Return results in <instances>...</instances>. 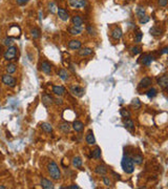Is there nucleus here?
Wrapping results in <instances>:
<instances>
[{
  "mask_svg": "<svg viewBox=\"0 0 168 189\" xmlns=\"http://www.w3.org/2000/svg\"><path fill=\"white\" fill-rule=\"evenodd\" d=\"M91 158H94L95 160H99L101 159V148L100 147H96L93 151H91Z\"/></svg>",
  "mask_w": 168,
  "mask_h": 189,
  "instance_id": "obj_28",
  "label": "nucleus"
},
{
  "mask_svg": "<svg viewBox=\"0 0 168 189\" xmlns=\"http://www.w3.org/2000/svg\"><path fill=\"white\" fill-rule=\"evenodd\" d=\"M136 14H137V16H138V18H141V17L143 16H145V9L142 7H138V9H137L136 11Z\"/></svg>",
  "mask_w": 168,
  "mask_h": 189,
  "instance_id": "obj_36",
  "label": "nucleus"
},
{
  "mask_svg": "<svg viewBox=\"0 0 168 189\" xmlns=\"http://www.w3.org/2000/svg\"><path fill=\"white\" fill-rule=\"evenodd\" d=\"M124 127L127 129V130H129L130 132H133L135 130V122H133L131 119H125L124 120Z\"/></svg>",
  "mask_w": 168,
  "mask_h": 189,
  "instance_id": "obj_18",
  "label": "nucleus"
},
{
  "mask_svg": "<svg viewBox=\"0 0 168 189\" xmlns=\"http://www.w3.org/2000/svg\"><path fill=\"white\" fill-rule=\"evenodd\" d=\"M17 46L15 45H11L7 47V49L4 52L3 54V57H4V60H7V61H12V60H15L16 59V56H17Z\"/></svg>",
  "mask_w": 168,
  "mask_h": 189,
  "instance_id": "obj_3",
  "label": "nucleus"
},
{
  "mask_svg": "<svg viewBox=\"0 0 168 189\" xmlns=\"http://www.w3.org/2000/svg\"><path fill=\"white\" fill-rule=\"evenodd\" d=\"M40 67H41V71L44 73L45 75H51V74H52V65H51L49 62L42 61Z\"/></svg>",
  "mask_w": 168,
  "mask_h": 189,
  "instance_id": "obj_10",
  "label": "nucleus"
},
{
  "mask_svg": "<svg viewBox=\"0 0 168 189\" xmlns=\"http://www.w3.org/2000/svg\"><path fill=\"white\" fill-rule=\"evenodd\" d=\"M168 52V47H164V49H162V52H161V54H166V53Z\"/></svg>",
  "mask_w": 168,
  "mask_h": 189,
  "instance_id": "obj_48",
  "label": "nucleus"
},
{
  "mask_svg": "<svg viewBox=\"0 0 168 189\" xmlns=\"http://www.w3.org/2000/svg\"><path fill=\"white\" fill-rule=\"evenodd\" d=\"M41 100H42L43 105L46 106V107H49V106H51L52 104H54V98H53L52 96L49 94H42Z\"/></svg>",
  "mask_w": 168,
  "mask_h": 189,
  "instance_id": "obj_7",
  "label": "nucleus"
},
{
  "mask_svg": "<svg viewBox=\"0 0 168 189\" xmlns=\"http://www.w3.org/2000/svg\"><path fill=\"white\" fill-rule=\"evenodd\" d=\"M7 187L5 186H3V185H0V189H5Z\"/></svg>",
  "mask_w": 168,
  "mask_h": 189,
  "instance_id": "obj_49",
  "label": "nucleus"
},
{
  "mask_svg": "<svg viewBox=\"0 0 168 189\" xmlns=\"http://www.w3.org/2000/svg\"><path fill=\"white\" fill-rule=\"evenodd\" d=\"M71 126L74 128V130H76L77 132H81L84 128V124H83V122H81V121L76 120L73 122V125H71Z\"/></svg>",
  "mask_w": 168,
  "mask_h": 189,
  "instance_id": "obj_20",
  "label": "nucleus"
},
{
  "mask_svg": "<svg viewBox=\"0 0 168 189\" xmlns=\"http://www.w3.org/2000/svg\"><path fill=\"white\" fill-rule=\"evenodd\" d=\"M95 172L97 173V174H100V176H105L107 173V167L105 165H98L96 166L95 168Z\"/></svg>",
  "mask_w": 168,
  "mask_h": 189,
  "instance_id": "obj_22",
  "label": "nucleus"
},
{
  "mask_svg": "<svg viewBox=\"0 0 168 189\" xmlns=\"http://www.w3.org/2000/svg\"><path fill=\"white\" fill-rule=\"evenodd\" d=\"M86 31H87V33L89 34V35H95V29L93 27V25H88L87 29H86Z\"/></svg>",
  "mask_w": 168,
  "mask_h": 189,
  "instance_id": "obj_42",
  "label": "nucleus"
},
{
  "mask_svg": "<svg viewBox=\"0 0 168 189\" xmlns=\"http://www.w3.org/2000/svg\"><path fill=\"white\" fill-rule=\"evenodd\" d=\"M148 21H149V17L146 16V15L140 18V23H141V24H145V23H147Z\"/></svg>",
  "mask_w": 168,
  "mask_h": 189,
  "instance_id": "obj_41",
  "label": "nucleus"
},
{
  "mask_svg": "<svg viewBox=\"0 0 168 189\" xmlns=\"http://www.w3.org/2000/svg\"><path fill=\"white\" fill-rule=\"evenodd\" d=\"M167 2H168V0H159V5L162 7H165L167 5Z\"/></svg>",
  "mask_w": 168,
  "mask_h": 189,
  "instance_id": "obj_43",
  "label": "nucleus"
},
{
  "mask_svg": "<svg viewBox=\"0 0 168 189\" xmlns=\"http://www.w3.org/2000/svg\"><path fill=\"white\" fill-rule=\"evenodd\" d=\"M13 42H14V40L12 37H7V38H5V39L3 40V44L7 46H11L13 44Z\"/></svg>",
  "mask_w": 168,
  "mask_h": 189,
  "instance_id": "obj_38",
  "label": "nucleus"
},
{
  "mask_svg": "<svg viewBox=\"0 0 168 189\" xmlns=\"http://www.w3.org/2000/svg\"><path fill=\"white\" fill-rule=\"evenodd\" d=\"M142 38H143V33H142V32H138V34H137L136 37H135V42H136V43L141 42Z\"/></svg>",
  "mask_w": 168,
  "mask_h": 189,
  "instance_id": "obj_39",
  "label": "nucleus"
},
{
  "mask_svg": "<svg viewBox=\"0 0 168 189\" xmlns=\"http://www.w3.org/2000/svg\"><path fill=\"white\" fill-rule=\"evenodd\" d=\"M54 103H56L57 105H62L63 104V100L61 98H57V99H54Z\"/></svg>",
  "mask_w": 168,
  "mask_h": 189,
  "instance_id": "obj_44",
  "label": "nucleus"
},
{
  "mask_svg": "<svg viewBox=\"0 0 168 189\" xmlns=\"http://www.w3.org/2000/svg\"><path fill=\"white\" fill-rule=\"evenodd\" d=\"M158 84L161 88L166 89V88L168 87V76L167 75L161 76V77L158 79Z\"/></svg>",
  "mask_w": 168,
  "mask_h": 189,
  "instance_id": "obj_11",
  "label": "nucleus"
},
{
  "mask_svg": "<svg viewBox=\"0 0 168 189\" xmlns=\"http://www.w3.org/2000/svg\"><path fill=\"white\" fill-rule=\"evenodd\" d=\"M110 35H111V38H113V40H120L123 36V32H122V29H121V27L116 26V27L111 31V34H110Z\"/></svg>",
  "mask_w": 168,
  "mask_h": 189,
  "instance_id": "obj_9",
  "label": "nucleus"
},
{
  "mask_svg": "<svg viewBox=\"0 0 168 189\" xmlns=\"http://www.w3.org/2000/svg\"><path fill=\"white\" fill-rule=\"evenodd\" d=\"M103 183H104V185L107 186V187L111 186V181L109 180V178H107V176H103Z\"/></svg>",
  "mask_w": 168,
  "mask_h": 189,
  "instance_id": "obj_40",
  "label": "nucleus"
},
{
  "mask_svg": "<svg viewBox=\"0 0 168 189\" xmlns=\"http://www.w3.org/2000/svg\"><path fill=\"white\" fill-rule=\"evenodd\" d=\"M29 0H17V3L20 4V5H22V4H25Z\"/></svg>",
  "mask_w": 168,
  "mask_h": 189,
  "instance_id": "obj_46",
  "label": "nucleus"
},
{
  "mask_svg": "<svg viewBox=\"0 0 168 189\" xmlns=\"http://www.w3.org/2000/svg\"><path fill=\"white\" fill-rule=\"evenodd\" d=\"M2 83L4 85H7L9 87H15L17 84V80L14 78L13 76H11L10 74H5V75L2 76Z\"/></svg>",
  "mask_w": 168,
  "mask_h": 189,
  "instance_id": "obj_4",
  "label": "nucleus"
},
{
  "mask_svg": "<svg viewBox=\"0 0 168 189\" xmlns=\"http://www.w3.org/2000/svg\"><path fill=\"white\" fill-rule=\"evenodd\" d=\"M158 94V91L155 89V88H153V87H151V88H149L148 91H146V96L148 97L149 99H153Z\"/></svg>",
  "mask_w": 168,
  "mask_h": 189,
  "instance_id": "obj_32",
  "label": "nucleus"
},
{
  "mask_svg": "<svg viewBox=\"0 0 168 189\" xmlns=\"http://www.w3.org/2000/svg\"><path fill=\"white\" fill-rule=\"evenodd\" d=\"M5 71H7V74L12 75V74H14V73H16L17 65L15 64V63H9V64L7 65V67H5Z\"/></svg>",
  "mask_w": 168,
  "mask_h": 189,
  "instance_id": "obj_27",
  "label": "nucleus"
},
{
  "mask_svg": "<svg viewBox=\"0 0 168 189\" xmlns=\"http://www.w3.org/2000/svg\"><path fill=\"white\" fill-rule=\"evenodd\" d=\"M69 5L74 9H84L86 7V0H68Z\"/></svg>",
  "mask_w": 168,
  "mask_h": 189,
  "instance_id": "obj_6",
  "label": "nucleus"
},
{
  "mask_svg": "<svg viewBox=\"0 0 168 189\" xmlns=\"http://www.w3.org/2000/svg\"><path fill=\"white\" fill-rule=\"evenodd\" d=\"M58 75L59 77H60V79L61 80H63V81H67L68 80V73L67 71H65V69H60L58 72Z\"/></svg>",
  "mask_w": 168,
  "mask_h": 189,
  "instance_id": "obj_31",
  "label": "nucleus"
},
{
  "mask_svg": "<svg viewBox=\"0 0 168 189\" xmlns=\"http://www.w3.org/2000/svg\"><path fill=\"white\" fill-rule=\"evenodd\" d=\"M59 127H60V129H61L64 134H67V132H69V130H71V124L68 123V122H62V123L59 125Z\"/></svg>",
  "mask_w": 168,
  "mask_h": 189,
  "instance_id": "obj_26",
  "label": "nucleus"
},
{
  "mask_svg": "<svg viewBox=\"0 0 168 189\" xmlns=\"http://www.w3.org/2000/svg\"><path fill=\"white\" fill-rule=\"evenodd\" d=\"M120 114H121V117L124 118V119H129L131 117V114H130V111L128 109H126V108H121L120 109Z\"/></svg>",
  "mask_w": 168,
  "mask_h": 189,
  "instance_id": "obj_33",
  "label": "nucleus"
},
{
  "mask_svg": "<svg viewBox=\"0 0 168 189\" xmlns=\"http://www.w3.org/2000/svg\"><path fill=\"white\" fill-rule=\"evenodd\" d=\"M149 33L151 34L152 36H161L163 34V29L158 27V26H152L151 29H149Z\"/></svg>",
  "mask_w": 168,
  "mask_h": 189,
  "instance_id": "obj_25",
  "label": "nucleus"
},
{
  "mask_svg": "<svg viewBox=\"0 0 168 189\" xmlns=\"http://www.w3.org/2000/svg\"><path fill=\"white\" fill-rule=\"evenodd\" d=\"M41 129L46 134H51L53 132V126L51 123H47V122H44V123L41 124Z\"/></svg>",
  "mask_w": 168,
  "mask_h": 189,
  "instance_id": "obj_23",
  "label": "nucleus"
},
{
  "mask_svg": "<svg viewBox=\"0 0 168 189\" xmlns=\"http://www.w3.org/2000/svg\"><path fill=\"white\" fill-rule=\"evenodd\" d=\"M40 185L43 189H53L54 188V184L51 180H47L45 178H42L41 182H40Z\"/></svg>",
  "mask_w": 168,
  "mask_h": 189,
  "instance_id": "obj_13",
  "label": "nucleus"
},
{
  "mask_svg": "<svg viewBox=\"0 0 168 189\" xmlns=\"http://www.w3.org/2000/svg\"><path fill=\"white\" fill-rule=\"evenodd\" d=\"M69 91H71V93L74 94L75 97H78V98L83 97L84 93H85L84 88L81 87V86H79V85H73V86H71Z\"/></svg>",
  "mask_w": 168,
  "mask_h": 189,
  "instance_id": "obj_5",
  "label": "nucleus"
},
{
  "mask_svg": "<svg viewBox=\"0 0 168 189\" xmlns=\"http://www.w3.org/2000/svg\"><path fill=\"white\" fill-rule=\"evenodd\" d=\"M130 51H131V54H133V55H139V54H141V52H142V47H140V46H133V47L130 49Z\"/></svg>",
  "mask_w": 168,
  "mask_h": 189,
  "instance_id": "obj_37",
  "label": "nucleus"
},
{
  "mask_svg": "<svg viewBox=\"0 0 168 189\" xmlns=\"http://www.w3.org/2000/svg\"><path fill=\"white\" fill-rule=\"evenodd\" d=\"M133 159V162L135 164H137V165H141V164L143 163V156L142 154H135V156L131 158Z\"/></svg>",
  "mask_w": 168,
  "mask_h": 189,
  "instance_id": "obj_30",
  "label": "nucleus"
},
{
  "mask_svg": "<svg viewBox=\"0 0 168 189\" xmlns=\"http://www.w3.org/2000/svg\"><path fill=\"white\" fill-rule=\"evenodd\" d=\"M81 45H82V43L80 40H71L67 44L68 49H81Z\"/></svg>",
  "mask_w": 168,
  "mask_h": 189,
  "instance_id": "obj_19",
  "label": "nucleus"
},
{
  "mask_svg": "<svg viewBox=\"0 0 168 189\" xmlns=\"http://www.w3.org/2000/svg\"><path fill=\"white\" fill-rule=\"evenodd\" d=\"M71 23L74 26H82L83 24V19L80 16H74L71 18Z\"/></svg>",
  "mask_w": 168,
  "mask_h": 189,
  "instance_id": "obj_24",
  "label": "nucleus"
},
{
  "mask_svg": "<svg viewBox=\"0 0 168 189\" xmlns=\"http://www.w3.org/2000/svg\"><path fill=\"white\" fill-rule=\"evenodd\" d=\"M93 49H89V47H84V49H79L78 51V55L81 56V57H87V56L93 55Z\"/></svg>",
  "mask_w": 168,
  "mask_h": 189,
  "instance_id": "obj_16",
  "label": "nucleus"
},
{
  "mask_svg": "<svg viewBox=\"0 0 168 189\" xmlns=\"http://www.w3.org/2000/svg\"><path fill=\"white\" fill-rule=\"evenodd\" d=\"M53 93L58 97H62L65 94V88L61 85H54L53 86Z\"/></svg>",
  "mask_w": 168,
  "mask_h": 189,
  "instance_id": "obj_14",
  "label": "nucleus"
},
{
  "mask_svg": "<svg viewBox=\"0 0 168 189\" xmlns=\"http://www.w3.org/2000/svg\"><path fill=\"white\" fill-rule=\"evenodd\" d=\"M82 164H83V161H82L80 156H75L73 159V166L75 168H80L82 166Z\"/></svg>",
  "mask_w": 168,
  "mask_h": 189,
  "instance_id": "obj_29",
  "label": "nucleus"
},
{
  "mask_svg": "<svg viewBox=\"0 0 168 189\" xmlns=\"http://www.w3.org/2000/svg\"><path fill=\"white\" fill-rule=\"evenodd\" d=\"M85 141L88 145H95L96 144V138L94 136V132L93 130H88L86 137H85Z\"/></svg>",
  "mask_w": 168,
  "mask_h": 189,
  "instance_id": "obj_17",
  "label": "nucleus"
},
{
  "mask_svg": "<svg viewBox=\"0 0 168 189\" xmlns=\"http://www.w3.org/2000/svg\"><path fill=\"white\" fill-rule=\"evenodd\" d=\"M131 106H133L136 110H138V109H140L141 108V106H142V103H141V101H140L138 98H135L133 100V102H131Z\"/></svg>",
  "mask_w": 168,
  "mask_h": 189,
  "instance_id": "obj_35",
  "label": "nucleus"
},
{
  "mask_svg": "<svg viewBox=\"0 0 168 189\" xmlns=\"http://www.w3.org/2000/svg\"><path fill=\"white\" fill-rule=\"evenodd\" d=\"M47 172H49V176L54 181H59L61 179V171H60L58 164L56 163L55 161H51L49 163V165H47Z\"/></svg>",
  "mask_w": 168,
  "mask_h": 189,
  "instance_id": "obj_1",
  "label": "nucleus"
},
{
  "mask_svg": "<svg viewBox=\"0 0 168 189\" xmlns=\"http://www.w3.org/2000/svg\"><path fill=\"white\" fill-rule=\"evenodd\" d=\"M57 14H58L59 18L62 20V21H67L69 19V15L64 9H61V7H59L58 10H57Z\"/></svg>",
  "mask_w": 168,
  "mask_h": 189,
  "instance_id": "obj_15",
  "label": "nucleus"
},
{
  "mask_svg": "<svg viewBox=\"0 0 168 189\" xmlns=\"http://www.w3.org/2000/svg\"><path fill=\"white\" fill-rule=\"evenodd\" d=\"M31 34H32V37L34 39H39L40 36H41V32H40V29H37V27H34V29L31 31Z\"/></svg>",
  "mask_w": 168,
  "mask_h": 189,
  "instance_id": "obj_34",
  "label": "nucleus"
},
{
  "mask_svg": "<svg viewBox=\"0 0 168 189\" xmlns=\"http://www.w3.org/2000/svg\"><path fill=\"white\" fill-rule=\"evenodd\" d=\"M152 61H153V57H152L150 54H145V55H143L142 58H141V63L145 66H149L151 64Z\"/></svg>",
  "mask_w": 168,
  "mask_h": 189,
  "instance_id": "obj_12",
  "label": "nucleus"
},
{
  "mask_svg": "<svg viewBox=\"0 0 168 189\" xmlns=\"http://www.w3.org/2000/svg\"><path fill=\"white\" fill-rule=\"evenodd\" d=\"M49 11H52V13H55V4L54 3H51L49 4Z\"/></svg>",
  "mask_w": 168,
  "mask_h": 189,
  "instance_id": "obj_47",
  "label": "nucleus"
},
{
  "mask_svg": "<svg viewBox=\"0 0 168 189\" xmlns=\"http://www.w3.org/2000/svg\"><path fill=\"white\" fill-rule=\"evenodd\" d=\"M82 31H83V27L82 26H71L68 29V32L71 35L73 36H77V35H80L82 33Z\"/></svg>",
  "mask_w": 168,
  "mask_h": 189,
  "instance_id": "obj_21",
  "label": "nucleus"
},
{
  "mask_svg": "<svg viewBox=\"0 0 168 189\" xmlns=\"http://www.w3.org/2000/svg\"><path fill=\"white\" fill-rule=\"evenodd\" d=\"M121 166H122L124 172L128 173V174L135 171V163L133 162V159L128 156H123L122 161H121Z\"/></svg>",
  "mask_w": 168,
  "mask_h": 189,
  "instance_id": "obj_2",
  "label": "nucleus"
},
{
  "mask_svg": "<svg viewBox=\"0 0 168 189\" xmlns=\"http://www.w3.org/2000/svg\"><path fill=\"white\" fill-rule=\"evenodd\" d=\"M61 188H66V189H79L80 187L78 185H71V186H66V187H61Z\"/></svg>",
  "mask_w": 168,
  "mask_h": 189,
  "instance_id": "obj_45",
  "label": "nucleus"
},
{
  "mask_svg": "<svg viewBox=\"0 0 168 189\" xmlns=\"http://www.w3.org/2000/svg\"><path fill=\"white\" fill-rule=\"evenodd\" d=\"M152 84V80L150 77H144V78L140 81L139 83V88L140 89H145V88H148L150 85Z\"/></svg>",
  "mask_w": 168,
  "mask_h": 189,
  "instance_id": "obj_8",
  "label": "nucleus"
}]
</instances>
